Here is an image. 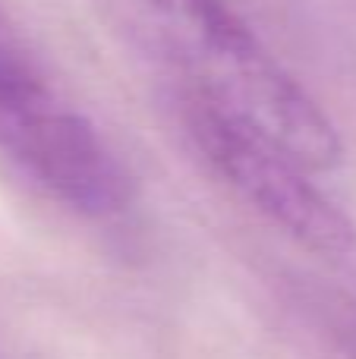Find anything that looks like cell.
I'll return each instance as SVG.
<instances>
[{
	"label": "cell",
	"instance_id": "cell-1",
	"mask_svg": "<svg viewBox=\"0 0 356 359\" xmlns=\"http://www.w3.org/2000/svg\"><path fill=\"white\" fill-rule=\"evenodd\" d=\"M177 95L243 117L315 174L344 164V139L322 101L284 67L227 0H88Z\"/></svg>",
	"mask_w": 356,
	"mask_h": 359
},
{
	"label": "cell",
	"instance_id": "cell-2",
	"mask_svg": "<svg viewBox=\"0 0 356 359\" xmlns=\"http://www.w3.org/2000/svg\"><path fill=\"white\" fill-rule=\"evenodd\" d=\"M0 155L88 221L130 208L136 180L92 117L48 76L0 6Z\"/></svg>",
	"mask_w": 356,
	"mask_h": 359
},
{
	"label": "cell",
	"instance_id": "cell-3",
	"mask_svg": "<svg viewBox=\"0 0 356 359\" xmlns=\"http://www.w3.org/2000/svg\"><path fill=\"white\" fill-rule=\"evenodd\" d=\"M174 104L193 149L237 198L356 290V221L315 183V170L212 101L174 92Z\"/></svg>",
	"mask_w": 356,
	"mask_h": 359
},
{
	"label": "cell",
	"instance_id": "cell-4",
	"mask_svg": "<svg viewBox=\"0 0 356 359\" xmlns=\"http://www.w3.org/2000/svg\"><path fill=\"white\" fill-rule=\"evenodd\" d=\"M306 309L338 356L356 359V290H313Z\"/></svg>",
	"mask_w": 356,
	"mask_h": 359
}]
</instances>
